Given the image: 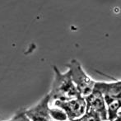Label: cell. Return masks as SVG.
<instances>
[{"instance_id":"cell-1","label":"cell","mask_w":121,"mask_h":121,"mask_svg":"<svg viewBox=\"0 0 121 121\" xmlns=\"http://www.w3.org/2000/svg\"><path fill=\"white\" fill-rule=\"evenodd\" d=\"M53 70L54 78L51 86V90L49 93L50 101H65L81 96L74 82H73L70 72L69 70L66 73H61L55 65L53 66Z\"/></svg>"},{"instance_id":"cell-2","label":"cell","mask_w":121,"mask_h":121,"mask_svg":"<svg viewBox=\"0 0 121 121\" xmlns=\"http://www.w3.org/2000/svg\"><path fill=\"white\" fill-rule=\"evenodd\" d=\"M65 66L69 69L73 82L80 95L83 97L89 96L94 91L96 82L85 73L78 59H72L70 62L65 64Z\"/></svg>"},{"instance_id":"cell-3","label":"cell","mask_w":121,"mask_h":121,"mask_svg":"<svg viewBox=\"0 0 121 121\" xmlns=\"http://www.w3.org/2000/svg\"><path fill=\"white\" fill-rule=\"evenodd\" d=\"M54 105L65 111L69 120H73L82 116L86 110V102L85 97L78 96L69 100H55Z\"/></svg>"},{"instance_id":"cell-4","label":"cell","mask_w":121,"mask_h":121,"mask_svg":"<svg viewBox=\"0 0 121 121\" xmlns=\"http://www.w3.org/2000/svg\"><path fill=\"white\" fill-rule=\"evenodd\" d=\"M86 102V110H92L100 116L102 121L108 120V110L104 96L100 91L95 89L86 97H85Z\"/></svg>"},{"instance_id":"cell-5","label":"cell","mask_w":121,"mask_h":121,"mask_svg":"<svg viewBox=\"0 0 121 121\" xmlns=\"http://www.w3.org/2000/svg\"><path fill=\"white\" fill-rule=\"evenodd\" d=\"M50 102V96L49 93L46 94L36 105L26 109V114L31 121H51L49 114V104Z\"/></svg>"},{"instance_id":"cell-6","label":"cell","mask_w":121,"mask_h":121,"mask_svg":"<svg viewBox=\"0 0 121 121\" xmlns=\"http://www.w3.org/2000/svg\"><path fill=\"white\" fill-rule=\"evenodd\" d=\"M95 89L103 94L105 103L108 101H120L121 102V81L116 80L113 82H96Z\"/></svg>"},{"instance_id":"cell-7","label":"cell","mask_w":121,"mask_h":121,"mask_svg":"<svg viewBox=\"0 0 121 121\" xmlns=\"http://www.w3.org/2000/svg\"><path fill=\"white\" fill-rule=\"evenodd\" d=\"M49 114H50L51 119L56 121H67L69 120V117L65 113V111L59 107L51 108L49 110Z\"/></svg>"},{"instance_id":"cell-8","label":"cell","mask_w":121,"mask_h":121,"mask_svg":"<svg viewBox=\"0 0 121 121\" xmlns=\"http://www.w3.org/2000/svg\"><path fill=\"white\" fill-rule=\"evenodd\" d=\"M70 121H102L100 116L92 110H88L80 118Z\"/></svg>"},{"instance_id":"cell-9","label":"cell","mask_w":121,"mask_h":121,"mask_svg":"<svg viewBox=\"0 0 121 121\" xmlns=\"http://www.w3.org/2000/svg\"><path fill=\"white\" fill-rule=\"evenodd\" d=\"M10 121H31L26 114V109H20Z\"/></svg>"},{"instance_id":"cell-10","label":"cell","mask_w":121,"mask_h":121,"mask_svg":"<svg viewBox=\"0 0 121 121\" xmlns=\"http://www.w3.org/2000/svg\"><path fill=\"white\" fill-rule=\"evenodd\" d=\"M115 121H121V111L118 113V115H117V117L115 120Z\"/></svg>"},{"instance_id":"cell-11","label":"cell","mask_w":121,"mask_h":121,"mask_svg":"<svg viewBox=\"0 0 121 121\" xmlns=\"http://www.w3.org/2000/svg\"><path fill=\"white\" fill-rule=\"evenodd\" d=\"M2 121H10V120H2Z\"/></svg>"},{"instance_id":"cell-12","label":"cell","mask_w":121,"mask_h":121,"mask_svg":"<svg viewBox=\"0 0 121 121\" xmlns=\"http://www.w3.org/2000/svg\"><path fill=\"white\" fill-rule=\"evenodd\" d=\"M69 121H70V120H69Z\"/></svg>"}]
</instances>
